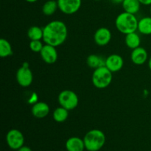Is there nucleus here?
<instances>
[{
    "instance_id": "obj_10",
    "label": "nucleus",
    "mask_w": 151,
    "mask_h": 151,
    "mask_svg": "<svg viewBox=\"0 0 151 151\" xmlns=\"http://www.w3.org/2000/svg\"><path fill=\"white\" fill-rule=\"evenodd\" d=\"M40 55H41L42 60L47 64L55 63L57 61L58 58V54L56 47L47 44L44 45V47L41 50Z\"/></svg>"
},
{
    "instance_id": "obj_20",
    "label": "nucleus",
    "mask_w": 151,
    "mask_h": 151,
    "mask_svg": "<svg viewBox=\"0 0 151 151\" xmlns=\"http://www.w3.org/2000/svg\"><path fill=\"white\" fill-rule=\"evenodd\" d=\"M58 9V1L55 0H48L42 6V13L45 16H52Z\"/></svg>"
},
{
    "instance_id": "obj_22",
    "label": "nucleus",
    "mask_w": 151,
    "mask_h": 151,
    "mask_svg": "<svg viewBox=\"0 0 151 151\" xmlns=\"http://www.w3.org/2000/svg\"><path fill=\"white\" fill-rule=\"evenodd\" d=\"M43 28L38 26H32L27 30V36L30 41L43 40Z\"/></svg>"
},
{
    "instance_id": "obj_11",
    "label": "nucleus",
    "mask_w": 151,
    "mask_h": 151,
    "mask_svg": "<svg viewBox=\"0 0 151 151\" xmlns=\"http://www.w3.org/2000/svg\"><path fill=\"white\" fill-rule=\"evenodd\" d=\"M105 66L112 72H117L122 69L124 66V60L121 55L118 54H112L106 58Z\"/></svg>"
},
{
    "instance_id": "obj_23",
    "label": "nucleus",
    "mask_w": 151,
    "mask_h": 151,
    "mask_svg": "<svg viewBox=\"0 0 151 151\" xmlns=\"http://www.w3.org/2000/svg\"><path fill=\"white\" fill-rule=\"evenodd\" d=\"M29 49L32 50L33 52L40 53L41 50L44 47V44H43L41 40H35V41H30L29 42Z\"/></svg>"
},
{
    "instance_id": "obj_4",
    "label": "nucleus",
    "mask_w": 151,
    "mask_h": 151,
    "mask_svg": "<svg viewBox=\"0 0 151 151\" xmlns=\"http://www.w3.org/2000/svg\"><path fill=\"white\" fill-rule=\"evenodd\" d=\"M113 80L112 72L106 66H100L94 70L91 76V82L94 87L103 89L109 86Z\"/></svg>"
},
{
    "instance_id": "obj_14",
    "label": "nucleus",
    "mask_w": 151,
    "mask_h": 151,
    "mask_svg": "<svg viewBox=\"0 0 151 151\" xmlns=\"http://www.w3.org/2000/svg\"><path fill=\"white\" fill-rule=\"evenodd\" d=\"M66 151H84L86 149L83 139L72 137L68 139L65 143Z\"/></svg>"
},
{
    "instance_id": "obj_25",
    "label": "nucleus",
    "mask_w": 151,
    "mask_h": 151,
    "mask_svg": "<svg viewBox=\"0 0 151 151\" xmlns=\"http://www.w3.org/2000/svg\"><path fill=\"white\" fill-rule=\"evenodd\" d=\"M16 151H32V150H31L30 147H28V146L23 145L22 147H21L20 148L18 149Z\"/></svg>"
},
{
    "instance_id": "obj_16",
    "label": "nucleus",
    "mask_w": 151,
    "mask_h": 151,
    "mask_svg": "<svg viewBox=\"0 0 151 151\" xmlns=\"http://www.w3.org/2000/svg\"><path fill=\"white\" fill-rule=\"evenodd\" d=\"M141 5L139 0H124L122 4L124 11L134 15L139 11Z\"/></svg>"
},
{
    "instance_id": "obj_12",
    "label": "nucleus",
    "mask_w": 151,
    "mask_h": 151,
    "mask_svg": "<svg viewBox=\"0 0 151 151\" xmlns=\"http://www.w3.org/2000/svg\"><path fill=\"white\" fill-rule=\"evenodd\" d=\"M131 61L135 65L141 66L148 60V53L144 47H139L132 50L131 54Z\"/></svg>"
},
{
    "instance_id": "obj_24",
    "label": "nucleus",
    "mask_w": 151,
    "mask_h": 151,
    "mask_svg": "<svg viewBox=\"0 0 151 151\" xmlns=\"http://www.w3.org/2000/svg\"><path fill=\"white\" fill-rule=\"evenodd\" d=\"M141 3V4L145 6H150L151 5V0H139Z\"/></svg>"
},
{
    "instance_id": "obj_18",
    "label": "nucleus",
    "mask_w": 151,
    "mask_h": 151,
    "mask_svg": "<svg viewBox=\"0 0 151 151\" xmlns=\"http://www.w3.org/2000/svg\"><path fill=\"white\" fill-rule=\"evenodd\" d=\"M86 63L90 68L95 69L97 68L103 66L106 64V59L97 55H90L87 57Z\"/></svg>"
},
{
    "instance_id": "obj_28",
    "label": "nucleus",
    "mask_w": 151,
    "mask_h": 151,
    "mask_svg": "<svg viewBox=\"0 0 151 151\" xmlns=\"http://www.w3.org/2000/svg\"><path fill=\"white\" fill-rule=\"evenodd\" d=\"M27 2H29V3H34V2H36L38 0H25Z\"/></svg>"
},
{
    "instance_id": "obj_5",
    "label": "nucleus",
    "mask_w": 151,
    "mask_h": 151,
    "mask_svg": "<svg viewBox=\"0 0 151 151\" xmlns=\"http://www.w3.org/2000/svg\"><path fill=\"white\" fill-rule=\"evenodd\" d=\"M58 100L60 106L69 111L74 110L79 103L78 94L75 91L68 89L60 91Z\"/></svg>"
},
{
    "instance_id": "obj_9",
    "label": "nucleus",
    "mask_w": 151,
    "mask_h": 151,
    "mask_svg": "<svg viewBox=\"0 0 151 151\" xmlns=\"http://www.w3.org/2000/svg\"><path fill=\"white\" fill-rule=\"evenodd\" d=\"M111 32L107 27L98 28L94 35V42L100 47H104L109 44L111 40Z\"/></svg>"
},
{
    "instance_id": "obj_26",
    "label": "nucleus",
    "mask_w": 151,
    "mask_h": 151,
    "mask_svg": "<svg viewBox=\"0 0 151 151\" xmlns=\"http://www.w3.org/2000/svg\"><path fill=\"white\" fill-rule=\"evenodd\" d=\"M111 1H112V3H114V4H122V2L124 1V0H111Z\"/></svg>"
},
{
    "instance_id": "obj_1",
    "label": "nucleus",
    "mask_w": 151,
    "mask_h": 151,
    "mask_svg": "<svg viewBox=\"0 0 151 151\" xmlns=\"http://www.w3.org/2000/svg\"><path fill=\"white\" fill-rule=\"evenodd\" d=\"M43 32L44 42L55 47L62 45L68 36V29L66 24L59 20L49 22L43 27Z\"/></svg>"
},
{
    "instance_id": "obj_21",
    "label": "nucleus",
    "mask_w": 151,
    "mask_h": 151,
    "mask_svg": "<svg viewBox=\"0 0 151 151\" xmlns=\"http://www.w3.org/2000/svg\"><path fill=\"white\" fill-rule=\"evenodd\" d=\"M13 55V48L11 44L5 38L0 39V56L1 58H7Z\"/></svg>"
},
{
    "instance_id": "obj_15",
    "label": "nucleus",
    "mask_w": 151,
    "mask_h": 151,
    "mask_svg": "<svg viewBox=\"0 0 151 151\" xmlns=\"http://www.w3.org/2000/svg\"><path fill=\"white\" fill-rule=\"evenodd\" d=\"M137 30L142 35H151V16H145L139 20Z\"/></svg>"
},
{
    "instance_id": "obj_8",
    "label": "nucleus",
    "mask_w": 151,
    "mask_h": 151,
    "mask_svg": "<svg viewBox=\"0 0 151 151\" xmlns=\"http://www.w3.org/2000/svg\"><path fill=\"white\" fill-rule=\"evenodd\" d=\"M58 9L66 15H72L80 10L82 0H57Z\"/></svg>"
},
{
    "instance_id": "obj_3",
    "label": "nucleus",
    "mask_w": 151,
    "mask_h": 151,
    "mask_svg": "<svg viewBox=\"0 0 151 151\" xmlns=\"http://www.w3.org/2000/svg\"><path fill=\"white\" fill-rule=\"evenodd\" d=\"M83 141L86 150L99 151L106 144V137L100 130L92 129L86 134Z\"/></svg>"
},
{
    "instance_id": "obj_27",
    "label": "nucleus",
    "mask_w": 151,
    "mask_h": 151,
    "mask_svg": "<svg viewBox=\"0 0 151 151\" xmlns=\"http://www.w3.org/2000/svg\"><path fill=\"white\" fill-rule=\"evenodd\" d=\"M147 63H148V67H149V69H150V70L151 71V56H150V58H149L148 62H147Z\"/></svg>"
},
{
    "instance_id": "obj_6",
    "label": "nucleus",
    "mask_w": 151,
    "mask_h": 151,
    "mask_svg": "<svg viewBox=\"0 0 151 151\" xmlns=\"http://www.w3.org/2000/svg\"><path fill=\"white\" fill-rule=\"evenodd\" d=\"M16 81L22 87L29 86L33 81V75L27 63H24L16 72Z\"/></svg>"
},
{
    "instance_id": "obj_7",
    "label": "nucleus",
    "mask_w": 151,
    "mask_h": 151,
    "mask_svg": "<svg viewBox=\"0 0 151 151\" xmlns=\"http://www.w3.org/2000/svg\"><path fill=\"white\" fill-rule=\"evenodd\" d=\"M6 142L10 149L17 150L24 144V134L18 129H11L6 135Z\"/></svg>"
},
{
    "instance_id": "obj_30",
    "label": "nucleus",
    "mask_w": 151,
    "mask_h": 151,
    "mask_svg": "<svg viewBox=\"0 0 151 151\" xmlns=\"http://www.w3.org/2000/svg\"><path fill=\"white\" fill-rule=\"evenodd\" d=\"M95 1H99V0H95Z\"/></svg>"
},
{
    "instance_id": "obj_2",
    "label": "nucleus",
    "mask_w": 151,
    "mask_h": 151,
    "mask_svg": "<svg viewBox=\"0 0 151 151\" xmlns=\"http://www.w3.org/2000/svg\"><path fill=\"white\" fill-rule=\"evenodd\" d=\"M138 22L139 20L135 15L124 11L116 16L115 26L119 32L127 35L131 32H137Z\"/></svg>"
},
{
    "instance_id": "obj_13",
    "label": "nucleus",
    "mask_w": 151,
    "mask_h": 151,
    "mask_svg": "<svg viewBox=\"0 0 151 151\" xmlns=\"http://www.w3.org/2000/svg\"><path fill=\"white\" fill-rule=\"evenodd\" d=\"M50 109L49 105L44 102H38L32 106L31 112L34 117L37 119H43L50 114Z\"/></svg>"
},
{
    "instance_id": "obj_17",
    "label": "nucleus",
    "mask_w": 151,
    "mask_h": 151,
    "mask_svg": "<svg viewBox=\"0 0 151 151\" xmlns=\"http://www.w3.org/2000/svg\"><path fill=\"white\" fill-rule=\"evenodd\" d=\"M125 42L128 48L134 50V49L140 47L141 38L137 32H131V33L125 35Z\"/></svg>"
},
{
    "instance_id": "obj_19",
    "label": "nucleus",
    "mask_w": 151,
    "mask_h": 151,
    "mask_svg": "<svg viewBox=\"0 0 151 151\" xmlns=\"http://www.w3.org/2000/svg\"><path fill=\"white\" fill-rule=\"evenodd\" d=\"M69 110L62 107V106L56 108L53 111V119L55 122H59V123L65 122L69 117Z\"/></svg>"
},
{
    "instance_id": "obj_29",
    "label": "nucleus",
    "mask_w": 151,
    "mask_h": 151,
    "mask_svg": "<svg viewBox=\"0 0 151 151\" xmlns=\"http://www.w3.org/2000/svg\"><path fill=\"white\" fill-rule=\"evenodd\" d=\"M150 16H151V5L150 6Z\"/></svg>"
}]
</instances>
